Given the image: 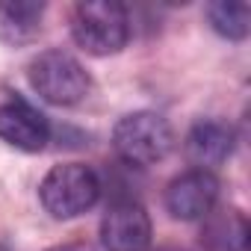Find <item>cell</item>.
Segmentation results:
<instances>
[{"label": "cell", "instance_id": "obj_1", "mask_svg": "<svg viewBox=\"0 0 251 251\" xmlns=\"http://www.w3.org/2000/svg\"><path fill=\"white\" fill-rule=\"evenodd\" d=\"M112 148L115 154L133 166V169H148L163 163L172 148H175V130L172 124L154 112V109H136L115 121L112 127Z\"/></svg>", "mask_w": 251, "mask_h": 251}, {"label": "cell", "instance_id": "obj_2", "mask_svg": "<svg viewBox=\"0 0 251 251\" xmlns=\"http://www.w3.org/2000/svg\"><path fill=\"white\" fill-rule=\"evenodd\" d=\"M71 39L92 56H112L130 39V15L115 0H83L71 12Z\"/></svg>", "mask_w": 251, "mask_h": 251}, {"label": "cell", "instance_id": "obj_3", "mask_svg": "<svg viewBox=\"0 0 251 251\" xmlns=\"http://www.w3.org/2000/svg\"><path fill=\"white\" fill-rule=\"evenodd\" d=\"M98 198H100V177L92 166L83 163L53 166L39 186V201L53 219L83 216L98 204Z\"/></svg>", "mask_w": 251, "mask_h": 251}, {"label": "cell", "instance_id": "obj_4", "mask_svg": "<svg viewBox=\"0 0 251 251\" xmlns=\"http://www.w3.org/2000/svg\"><path fill=\"white\" fill-rule=\"evenodd\" d=\"M33 92L53 106H74L92 92L89 71L65 50H45L27 68Z\"/></svg>", "mask_w": 251, "mask_h": 251}, {"label": "cell", "instance_id": "obj_5", "mask_svg": "<svg viewBox=\"0 0 251 251\" xmlns=\"http://www.w3.org/2000/svg\"><path fill=\"white\" fill-rule=\"evenodd\" d=\"M0 142L36 154L50 142V121L24 98H9L0 103Z\"/></svg>", "mask_w": 251, "mask_h": 251}, {"label": "cell", "instance_id": "obj_6", "mask_svg": "<svg viewBox=\"0 0 251 251\" xmlns=\"http://www.w3.org/2000/svg\"><path fill=\"white\" fill-rule=\"evenodd\" d=\"M151 216L139 201H115L100 219V242L106 251H148Z\"/></svg>", "mask_w": 251, "mask_h": 251}, {"label": "cell", "instance_id": "obj_7", "mask_svg": "<svg viewBox=\"0 0 251 251\" xmlns=\"http://www.w3.org/2000/svg\"><path fill=\"white\" fill-rule=\"evenodd\" d=\"M219 201V177L213 172L189 169L177 175L166 189V210L180 222H198L213 213Z\"/></svg>", "mask_w": 251, "mask_h": 251}, {"label": "cell", "instance_id": "obj_8", "mask_svg": "<svg viewBox=\"0 0 251 251\" xmlns=\"http://www.w3.org/2000/svg\"><path fill=\"white\" fill-rule=\"evenodd\" d=\"M233 145H236V133L230 124H225L219 118H201L186 133L183 154L195 169L213 172L233 154Z\"/></svg>", "mask_w": 251, "mask_h": 251}, {"label": "cell", "instance_id": "obj_9", "mask_svg": "<svg viewBox=\"0 0 251 251\" xmlns=\"http://www.w3.org/2000/svg\"><path fill=\"white\" fill-rule=\"evenodd\" d=\"M45 3L36 0H0V39L6 45H30L42 30Z\"/></svg>", "mask_w": 251, "mask_h": 251}, {"label": "cell", "instance_id": "obj_10", "mask_svg": "<svg viewBox=\"0 0 251 251\" xmlns=\"http://www.w3.org/2000/svg\"><path fill=\"white\" fill-rule=\"evenodd\" d=\"M201 245L207 251H245L248 248V222L239 210H216L204 216Z\"/></svg>", "mask_w": 251, "mask_h": 251}, {"label": "cell", "instance_id": "obj_11", "mask_svg": "<svg viewBox=\"0 0 251 251\" xmlns=\"http://www.w3.org/2000/svg\"><path fill=\"white\" fill-rule=\"evenodd\" d=\"M210 27L230 42H242L251 30V6L248 3H233V0H216L207 6Z\"/></svg>", "mask_w": 251, "mask_h": 251}, {"label": "cell", "instance_id": "obj_12", "mask_svg": "<svg viewBox=\"0 0 251 251\" xmlns=\"http://www.w3.org/2000/svg\"><path fill=\"white\" fill-rule=\"evenodd\" d=\"M48 251H92L86 242H65V245H56V248H48Z\"/></svg>", "mask_w": 251, "mask_h": 251}, {"label": "cell", "instance_id": "obj_13", "mask_svg": "<svg viewBox=\"0 0 251 251\" xmlns=\"http://www.w3.org/2000/svg\"><path fill=\"white\" fill-rule=\"evenodd\" d=\"M157 251H180V248H157Z\"/></svg>", "mask_w": 251, "mask_h": 251}]
</instances>
